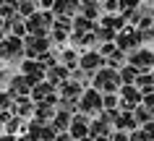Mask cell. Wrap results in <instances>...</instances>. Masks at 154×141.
Wrapping results in <instances>:
<instances>
[{"mask_svg":"<svg viewBox=\"0 0 154 141\" xmlns=\"http://www.w3.org/2000/svg\"><path fill=\"white\" fill-rule=\"evenodd\" d=\"M99 105H102V102H99V97L94 94V91H89V94L84 97V102H81L84 110H94V107H99Z\"/></svg>","mask_w":154,"mask_h":141,"instance_id":"1","label":"cell"},{"mask_svg":"<svg viewBox=\"0 0 154 141\" xmlns=\"http://www.w3.org/2000/svg\"><path fill=\"white\" fill-rule=\"evenodd\" d=\"M115 73H110V71H107V73H99V81H97V86H107V89H112L115 86Z\"/></svg>","mask_w":154,"mask_h":141,"instance_id":"2","label":"cell"},{"mask_svg":"<svg viewBox=\"0 0 154 141\" xmlns=\"http://www.w3.org/2000/svg\"><path fill=\"white\" fill-rule=\"evenodd\" d=\"M73 133H76V136H84V133H86V123H84V118H76V123H73Z\"/></svg>","mask_w":154,"mask_h":141,"instance_id":"3","label":"cell"},{"mask_svg":"<svg viewBox=\"0 0 154 141\" xmlns=\"http://www.w3.org/2000/svg\"><path fill=\"white\" fill-rule=\"evenodd\" d=\"M76 8V0H57V11L63 13V11H73Z\"/></svg>","mask_w":154,"mask_h":141,"instance_id":"4","label":"cell"},{"mask_svg":"<svg viewBox=\"0 0 154 141\" xmlns=\"http://www.w3.org/2000/svg\"><path fill=\"white\" fill-rule=\"evenodd\" d=\"M97 63H99V60H97V55H86V58L81 60V66H84V68H94Z\"/></svg>","mask_w":154,"mask_h":141,"instance_id":"5","label":"cell"},{"mask_svg":"<svg viewBox=\"0 0 154 141\" xmlns=\"http://www.w3.org/2000/svg\"><path fill=\"white\" fill-rule=\"evenodd\" d=\"M26 89H29V81H24V78L13 81V91H26Z\"/></svg>","mask_w":154,"mask_h":141,"instance_id":"6","label":"cell"},{"mask_svg":"<svg viewBox=\"0 0 154 141\" xmlns=\"http://www.w3.org/2000/svg\"><path fill=\"white\" fill-rule=\"evenodd\" d=\"M0 141H13V139H11V136H5V139H0Z\"/></svg>","mask_w":154,"mask_h":141,"instance_id":"7","label":"cell"}]
</instances>
